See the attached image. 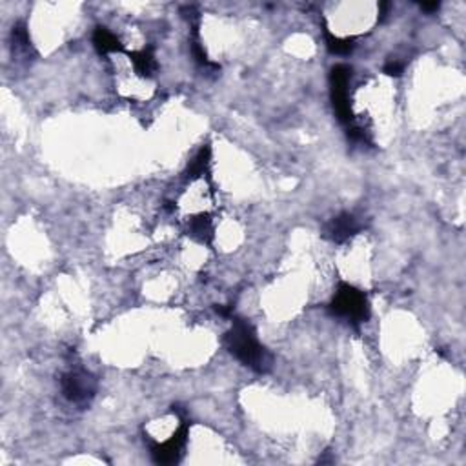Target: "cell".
Masks as SVG:
<instances>
[{
  "label": "cell",
  "mask_w": 466,
  "mask_h": 466,
  "mask_svg": "<svg viewBox=\"0 0 466 466\" xmlns=\"http://www.w3.org/2000/svg\"><path fill=\"white\" fill-rule=\"evenodd\" d=\"M224 347L235 359L257 374H268L273 368V356L259 342L255 328L246 319H233L231 330L224 335Z\"/></svg>",
  "instance_id": "6da1fadb"
},
{
  "label": "cell",
  "mask_w": 466,
  "mask_h": 466,
  "mask_svg": "<svg viewBox=\"0 0 466 466\" xmlns=\"http://www.w3.org/2000/svg\"><path fill=\"white\" fill-rule=\"evenodd\" d=\"M351 68L347 64H337L332 68L330 73V86H332V102L335 115L342 124H354V113H351L350 101H348V84H350Z\"/></svg>",
  "instance_id": "277c9868"
},
{
  "label": "cell",
  "mask_w": 466,
  "mask_h": 466,
  "mask_svg": "<svg viewBox=\"0 0 466 466\" xmlns=\"http://www.w3.org/2000/svg\"><path fill=\"white\" fill-rule=\"evenodd\" d=\"M97 379L84 368H73L60 377V392L66 401L79 408H86L97 393Z\"/></svg>",
  "instance_id": "3957f363"
},
{
  "label": "cell",
  "mask_w": 466,
  "mask_h": 466,
  "mask_svg": "<svg viewBox=\"0 0 466 466\" xmlns=\"http://www.w3.org/2000/svg\"><path fill=\"white\" fill-rule=\"evenodd\" d=\"M361 224L356 219V215L351 213H341L337 217H333L332 221L328 222L326 230H324V237H328L333 242L342 245L347 242L350 237H354L356 233H359Z\"/></svg>",
  "instance_id": "8992f818"
},
{
  "label": "cell",
  "mask_w": 466,
  "mask_h": 466,
  "mask_svg": "<svg viewBox=\"0 0 466 466\" xmlns=\"http://www.w3.org/2000/svg\"><path fill=\"white\" fill-rule=\"evenodd\" d=\"M215 312H217L219 315H222V317H233V314H231V306H228V308H224V306H217Z\"/></svg>",
  "instance_id": "9a60e30c"
},
{
  "label": "cell",
  "mask_w": 466,
  "mask_h": 466,
  "mask_svg": "<svg viewBox=\"0 0 466 466\" xmlns=\"http://www.w3.org/2000/svg\"><path fill=\"white\" fill-rule=\"evenodd\" d=\"M328 310L333 317L344 319L354 328L366 323L370 317V305L366 296L361 290H357L356 286L347 284V282L339 284L337 293L330 303Z\"/></svg>",
  "instance_id": "7a4b0ae2"
},
{
  "label": "cell",
  "mask_w": 466,
  "mask_h": 466,
  "mask_svg": "<svg viewBox=\"0 0 466 466\" xmlns=\"http://www.w3.org/2000/svg\"><path fill=\"white\" fill-rule=\"evenodd\" d=\"M188 430L189 421L188 417H184V419H180V426L177 428L175 434L171 435L168 441H164V443L146 439L153 461L157 463V465H177L180 461V457H182L186 441H188Z\"/></svg>",
  "instance_id": "5b68a950"
},
{
  "label": "cell",
  "mask_w": 466,
  "mask_h": 466,
  "mask_svg": "<svg viewBox=\"0 0 466 466\" xmlns=\"http://www.w3.org/2000/svg\"><path fill=\"white\" fill-rule=\"evenodd\" d=\"M189 235L197 239L198 242L210 245L213 239V224L208 215H198L189 221Z\"/></svg>",
  "instance_id": "9c48e42d"
},
{
  "label": "cell",
  "mask_w": 466,
  "mask_h": 466,
  "mask_svg": "<svg viewBox=\"0 0 466 466\" xmlns=\"http://www.w3.org/2000/svg\"><path fill=\"white\" fill-rule=\"evenodd\" d=\"M208 164H210V148L208 146H204V148L195 155V159L188 166V177L195 179V177L204 175V171L208 170Z\"/></svg>",
  "instance_id": "7c38bea8"
},
{
  "label": "cell",
  "mask_w": 466,
  "mask_h": 466,
  "mask_svg": "<svg viewBox=\"0 0 466 466\" xmlns=\"http://www.w3.org/2000/svg\"><path fill=\"white\" fill-rule=\"evenodd\" d=\"M93 46L101 55H108V53H124V48L120 44L119 38L113 35L108 28L99 26L93 33Z\"/></svg>",
  "instance_id": "ba28073f"
},
{
  "label": "cell",
  "mask_w": 466,
  "mask_h": 466,
  "mask_svg": "<svg viewBox=\"0 0 466 466\" xmlns=\"http://www.w3.org/2000/svg\"><path fill=\"white\" fill-rule=\"evenodd\" d=\"M131 60V64H133L135 71L140 75V77H153L155 71H157V60H155V55H153V50L148 48V50H140V51H131V53H126Z\"/></svg>",
  "instance_id": "52a82bcc"
},
{
  "label": "cell",
  "mask_w": 466,
  "mask_h": 466,
  "mask_svg": "<svg viewBox=\"0 0 466 466\" xmlns=\"http://www.w3.org/2000/svg\"><path fill=\"white\" fill-rule=\"evenodd\" d=\"M324 38H326L328 50H330V53H333V55H350L354 48H356L354 38L333 37L328 28H324Z\"/></svg>",
  "instance_id": "8fae6325"
},
{
  "label": "cell",
  "mask_w": 466,
  "mask_h": 466,
  "mask_svg": "<svg viewBox=\"0 0 466 466\" xmlns=\"http://www.w3.org/2000/svg\"><path fill=\"white\" fill-rule=\"evenodd\" d=\"M11 38H13V51L15 53H22L24 57L29 55L31 51V38H29L28 28L24 22H17L11 31Z\"/></svg>",
  "instance_id": "30bf717a"
},
{
  "label": "cell",
  "mask_w": 466,
  "mask_h": 466,
  "mask_svg": "<svg viewBox=\"0 0 466 466\" xmlns=\"http://www.w3.org/2000/svg\"><path fill=\"white\" fill-rule=\"evenodd\" d=\"M439 8H441L439 2H423V4H421V10L428 11V13H432V11H437Z\"/></svg>",
  "instance_id": "5bb4252c"
},
{
  "label": "cell",
  "mask_w": 466,
  "mask_h": 466,
  "mask_svg": "<svg viewBox=\"0 0 466 466\" xmlns=\"http://www.w3.org/2000/svg\"><path fill=\"white\" fill-rule=\"evenodd\" d=\"M384 73L390 75V77H401L402 64L401 62H388V64L384 66Z\"/></svg>",
  "instance_id": "4fadbf2b"
}]
</instances>
